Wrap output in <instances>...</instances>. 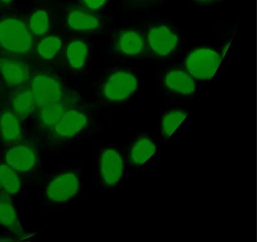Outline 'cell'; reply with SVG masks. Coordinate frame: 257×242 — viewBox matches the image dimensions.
Returning <instances> with one entry per match:
<instances>
[{
  "label": "cell",
  "instance_id": "7a4b0ae2",
  "mask_svg": "<svg viewBox=\"0 0 257 242\" xmlns=\"http://www.w3.org/2000/svg\"><path fill=\"white\" fill-rule=\"evenodd\" d=\"M138 88V79L134 73L119 70L111 74L103 85V95L106 100L119 103L127 100Z\"/></svg>",
  "mask_w": 257,
  "mask_h": 242
},
{
  "label": "cell",
  "instance_id": "d4e9b609",
  "mask_svg": "<svg viewBox=\"0 0 257 242\" xmlns=\"http://www.w3.org/2000/svg\"><path fill=\"white\" fill-rule=\"evenodd\" d=\"M11 0H0V2L4 3V4H8Z\"/></svg>",
  "mask_w": 257,
  "mask_h": 242
},
{
  "label": "cell",
  "instance_id": "ac0fdd59",
  "mask_svg": "<svg viewBox=\"0 0 257 242\" xmlns=\"http://www.w3.org/2000/svg\"><path fill=\"white\" fill-rule=\"evenodd\" d=\"M88 54V47L83 42L76 40L69 45L67 57L73 69H80L85 65Z\"/></svg>",
  "mask_w": 257,
  "mask_h": 242
},
{
  "label": "cell",
  "instance_id": "d6986e66",
  "mask_svg": "<svg viewBox=\"0 0 257 242\" xmlns=\"http://www.w3.org/2000/svg\"><path fill=\"white\" fill-rule=\"evenodd\" d=\"M35 105L31 90L19 91L13 97V109L19 116L25 117L31 114L34 111Z\"/></svg>",
  "mask_w": 257,
  "mask_h": 242
},
{
  "label": "cell",
  "instance_id": "52a82bcc",
  "mask_svg": "<svg viewBox=\"0 0 257 242\" xmlns=\"http://www.w3.org/2000/svg\"><path fill=\"white\" fill-rule=\"evenodd\" d=\"M79 179L76 174L67 172L54 179L46 189L47 197L54 202H64L71 199L79 189Z\"/></svg>",
  "mask_w": 257,
  "mask_h": 242
},
{
  "label": "cell",
  "instance_id": "7402d4cb",
  "mask_svg": "<svg viewBox=\"0 0 257 242\" xmlns=\"http://www.w3.org/2000/svg\"><path fill=\"white\" fill-rule=\"evenodd\" d=\"M62 43L57 37H49L43 39L37 46L39 55L46 60L55 58L61 50Z\"/></svg>",
  "mask_w": 257,
  "mask_h": 242
},
{
  "label": "cell",
  "instance_id": "277c9868",
  "mask_svg": "<svg viewBox=\"0 0 257 242\" xmlns=\"http://www.w3.org/2000/svg\"><path fill=\"white\" fill-rule=\"evenodd\" d=\"M220 61V55L215 51L199 49L189 55L186 65L189 74L195 79L209 80L214 76Z\"/></svg>",
  "mask_w": 257,
  "mask_h": 242
},
{
  "label": "cell",
  "instance_id": "44dd1931",
  "mask_svg": "<svg viewBox=\"0 0 257 242\" xmlns=\"http://www.w3.org/2000/svg\"><path fill=\"white\" fill-rule=\"evenodd\" d=\"M64 114V106L60 101L53 102L41 106V119L46 126H55Z\"/></svg>",
  "mask_w": 257,
  "mask_h": 242
},
{
  "label": "cell",
  "instance_id": "e0dca14e",
  "mask_svg": "<svg viewBox=\"0 0 257 242\" xmlns=\"http://www.w3.org/2000/svg\"><path fill=\"white\" fill-rule=\"evenodd\" d=\"M118 46L122 53L127 55H136L144 49V40L135 31H126L120 36Z\"/></svg>",
  "mask_w": 257,
  "mask_h": 242
},
{
  "label": "cell",
  "instance_id": "8fae6325",
  "mask_svg": "<svg viewBox=\"0 0 257 242\" xmlns=\"http://www.w3.org/2000/svg\"><path fill=\"white\" fill-rule=\"evenodd\" d=\"M7 165L18 171H30L35 165L37 156L34 150L27 146H16L10 149L5 156Z\"/></svg>",
  "mask_w": 257,
  "mask_h": 242
},
{
  "label": "cell",
  "instance_id": "4fadbf2b",
  "mask_svg": "<svg viewBox=\"0 0 257 242\" xmlns=\"http://www.w3.org/2000/svg\"><path fill=\"white\" fill-rule=\"evenodd\" d=\"M164 83L168 89L183 96H189L195 91L192 76L181 70H172L165 76Z\"/></svg>",
  "mask_w": 257,
  "mask_h": 242
},
{
  "label": "cell",
  "instance_id": "603a6c76",
  "mask_svg": "<svg viewBox=\"0 0 257 242\" xmlns=\"http://www.w3.org/2000/svg\"><path fill=\"white\" fill-rule=\"evenodd\" d=\"M31 31L37 36L44 35L49 28V16L43 10L36 12L30 20Z\"/></svg>",
  "mask_w": 257,
  "mask_h": 242
},
{
  "label": "cell",
  "instance_id": "3957f363",
  "mask_svg": "<svg viewBox=\"0 0 257 242\" xmlns=\"http://www.w3.org/2000/svg\"><path fill=\"white\" fill-rule=\"evenodd\" d=\"M159 155L157 143L148 136H138L127 147L129 166L133 171L147 169Z\"/></svg>",
  "mask_w": 257,
  "mask_h": 242
},
{
  "label": "cell",
  "instance_id": "2e32d148",
  "mask_svg": "<svg viewBox=\"0 0 257 242\" xmlns=\"http://www.w3.org/2000/svg\"><path fill=\"white\" fill-rule=\"evenodd\" d=\"M0 132L7 142H15L22 135L20 123L15 114L6 112L0 118Z\"/></svg>",
  "mask_w": 257,
  "mask_h": 242
},
{
  "label": "cell",
  "instance_id": "8992f818",
  "mask_svg": "<svg viewBox=\"0 0 257 242\" xmlns=\"http://www.w3.org/2000/svg\"><path fill=\"white\" fill-rule=\"evenodd\" d=\"M33 96L34 103L41 106L53 102L60 101L63 90L58 81L46 75H37L33 79Z\"/></svg>",
  "mask_w": 257,
  "mask_h": 242
},
{
  "label": "cell",
  "instance_id": "9c48e42d",
  "mask_svg": "<svg viewBox=\"0 0 257 242\" xmlns=\"http://www.w3.org/2000/svg\"><path fill=\"white\" fill-rule=\"evenodd\" d=\"M0 74L11 87L23 85L29 79L30 70L25 63L8 58H0Z\"/></svg>",
  "mask_w": 257,
  "mask_h": 242
},
{
  "label": "cell",
  "instance_id": "5bb4252c",
  "mask_svg": "<svg viewBox=\"0 0 257 242\" xmlns=\"http://www.w3.org/2000/svg\"><path fill=\"white\" fill-rule=\"evenodd\" d=\"M0 224L17 235L24 234L16 208L7 198H0Z\"/></svg>",
  "mask_w": 257,
  "mask_h": 242
},
{
  "label": "cell",
  "instance_id": "ba28073f",
  "mask_svg": "<svg viewBox=\"0 0 257 242\" xmlns=\"http://www.w3.org/2000/svg\"><path fill=\"white\" fill-rule=\"evenodd\" d=\"M148 40L152 50L156 55L165 57L174 50L178 38L170 28L165 26H157L150 30Z\"/></svg>",
  "mask_w": 257,
  "mask_h": 242
},
{
  "label": "cell",
  "instance_id": "6da1fadb",
  "mask_svg": "<svg viewBox=\"0 0 257 242\" xmlns=\"http://www.w3.org/2000/svg\"><path fill=\"white\" fill-rule=\"evenodd\" d=\"M0 47L18 55H23L31 50L33 37L22 20L10 18L0 22Z\"/></svg>",
  "mask_w": 257,
  "mask_h": 242
},
{
  "label": "cell",
  "instance_id": "30bf717a",
  "mask_svg": "<svg viewBox=\"0 0 257 242\" xmlns=\"http://www.w3.org/2000/svg\"><path fill=\"white\" fill-rule=\"evenodd\" d=\"M88 123V118L83 112L71 109L64 112L55 126L57 135L63 138H72L79 134Z\"/></svg>",
  "mask_w": 257,
  "mask_h": 242
},
{
  "label": "cell",
  "instance_id": "9a60e30c",
  "mask_svg": "<svg viewBox=\"0 0 257 242\" xmlns=\"http://www.w3.org/2000/svg\"><path fill=\"white\" fill-rule=\"evenodd\" d=\"M67 25L77 31H90L99 26L98 19L91 13L84 10H76L70 13L67 18Z\"/></svg>",
  "mask_w": 257,
  "mask_h": 242
},
{
  "label": "cell",
  "instance_id": "ffe728a7",
  "mask_svg": "<svg viewBox=\"0 0 257 242\" xmlns=\"http://www.w3.org/2000/svg\"><path fill=\"white\" fill-rule=\"evenodd\" d=\"M0 185L11 195L19 193L21 180L16 170L7 165H0Z\"/></svg>",
  "mask_w": 257,
  "mask_h": 242
},
{
  "label": "cell",
  "instance_id": "5b68a950",
  "mask_svg": "<svg viewBox=\"0 0 257 242\" xmlns=\"http://www.w3.org/2000/svg\"><path fill=\"white\" fill-rule=\"evenodd\" d=\"M124 168V159L118 150L106 148L101 152L99 158V172L105 186H115L122 177Z\"/></svg>",
  "mask_w": 257,
  "mask_h": 242
},
{
  "label": "cell",
  "instance_id": "7c38bea8",
  "mask_svg": "<svg viewBox=\"0 0 257 242\" xmlns=\"http://www.w3.org/2000/svg\"><path fill=\"white\" fill-rule=\"evenodd\" d=\"M188 112L184 109L168 111L161 118V132L165 141L173 140L182 132L186 125Z\"/></svg>",
  "mask_w": 257,
  "mask_h": 242
},
{
  "label": "cell",
  "instance_id": "cb8c5ba5",
  "mask_svg": "<svg viewBox=\"0 0 257 242\" xmlns=\"http://www.w3.org/2000/svg\"><path fill=\"white\" fill-rule=\"evenodd\" d=\"M82 2L88 8L96 10L101 8L106 2V0H82Z\"/></svg>",
  "mask_w": 257,
  "mask_h": 242
}]
</instances>
